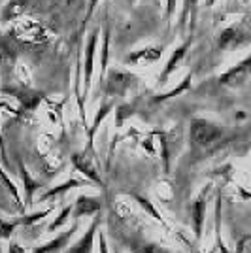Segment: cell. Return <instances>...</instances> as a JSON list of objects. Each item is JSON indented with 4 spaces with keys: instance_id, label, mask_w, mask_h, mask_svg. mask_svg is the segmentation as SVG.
I'll use <instances>...</instances> for the list:
<instances>
[{
    "instance_id": "7a4b0ae2",
    "label": "cell",
    "mask_w": 251,
    "mask_h": 253,
    "mask_svg": "<svg viewBox=\"0 0 251 253\" xmlns=\"http://www.w3.org/2000/svg\"><path fill=\"white\" fill-rule=\"evenodd\" d=\"M209 191H211V185H206L189 206V225H191V231L195 234L197 242L202 238L204 225H206V206H208Z\"/></svg>"
},
{
    "instance_id": "3957f363",
    "label": "cell",
    "mask_w": 251,
    "mask_h": 253,
    "mask_svg": "<svg viewBox=\"0 0 251 253\" xmlns=\"http://www.w3.org/2000/svg\"><path fill=\"white\" fill-rule=\"evenodd\" d=\"M115 242H117V248H125L126 252L130 253H174L168 248H163L155 242H149V240H144V238H138V236H130V234H117L114 236Z\"/></svg>"
},
{
    "instance_id": "277c9868",
    "label": "cell",
    "mask_w": 251,
    "mask_h": 253,
    "mask_svg": "<svg viewBox=\"0 0 251 253\" xmlns=\"http://www.w3.org/2000/svg\"><path fill=\"white\" fill-rule=\"evenodd\" d=\"M102 225V213H96L91 219V225L87 227V231L84 232V236H80L72 246H68L66 253H93L94 240H96V232L98 227Z\"/></svg>"
},
{
    "instance_id": "8fae6325",
    "label": "cell",
    "mask_w": 251,
    "mask_h": 253,
    "mask_svg": "<svg viewBox=\"0 0 251 253\" xmlns=\"http://www.w3.org/2000/svg\"><path fill=\"white\" fill-rule=\"evenodd\" d=\"M19 174H21L23 185H25V206H31L32 197H34V193H36V191L42 187V183L32 178L31 174H29V170L25 169V165H23V163H19Z\"/></svg>"
},
{
    "instance_id": "9a60e30c",
    "label": "cell",
    "mask_w": 251,
    "mask_h": 253,
    "mask_svg": "<svg viewBox=\"0 0 251 253\" xmlns=\"http://www.w3.org/2000/svg\"><path fill=\"white\" fill-rule=\"evenodd\" d=\"M70 217H72V204H66V206H63V210L59 211V215L47 225V232L59 231L63 225H66V223L70 221Z\"/></svg>"
},
{
    "instance_id": "8992f818",
    "label": "cell",
    "mask_w": 251,
    "mask_h": 253,
    "mask_svg": "<svg viewBox=\"0 0 251 253\" xmlns=\"http://www.w3.org/2000/svg\"><path fill=\"white\" fill-rule=\"evenodd\" d=\"M78 221L72 223V227L70 229H66V231H63L61 234H57L55 238H51V240H47L45 244H42V246H36V248H32L31 253H61L70 244V240L74 238V234H76V231H78Z\"/></svg>"
},
{
    "instance_id": "6da1fadb",
    "label": "cell",
    "mask_w": 251,
    "mask_h": 253,
    "mask_svg": "<svg viewBox=\"0 0 251 253\" xmlns=\"http://www.w3.org/2000/svg\"><path fill=\"white\" fill-rule=\"evenodd\" d=\"M223 134H225V130L208 119H193L191 126H189V138L199 148H208V146L217 144L223 138Z\"/></svg>"
},
{
    "instance_id": "e0dca14e",
    "label": "cell",
    "mask_w": 251,
    "mask_h": 253,
    "mask_svg": "<svg viewBox=\"0 0 251 253\" xmlns=\"http://www.w3.org/2000/svg\"><path fill=\"white\" fill-rule=\"evenodd\" d=\"M17 227H21L19 217L10 219V221H6V219H2V217H0V244H2V240H10Z\"/></svg>"
},
{
    "instance_id": "44dd1931",
    "label": "cell",
    "mask_w": 251,
    "mask_h": 253,
    "mask_svg": "<svg viewBox=\"0 0 251 253\" xmlns=\"http://www.w3.org/2000/svg\"><path fill=\"white\" fill-rule=\"evenodd\" d=\"M98 236V248H100V253H110V248H108V240H106V234L102 231L96 232Z\"/></svg>"
},
{
    "instance_id": "ba28073f",
    "label": "cell",
    "mask_w": 251,
    "mask_h": 253,
    "mask_svg": "<svg viewBox=\"0 0 251 253\" xmlns=\"http://www.w3.org/2000/svg\"><path fill=\"white\" fill-rule=\"evenodd\" d=\"M125 193L128 195V197H130V199H132V201L136 202V204L140 206V208H142V210L146 211V213L149 215V217H153V219H155L157 223H161V227H163L165 231L172 232V227H170V225H168V223L165 221L163 213H161V211L157 210V206H155L153 202L149 201L147 197H144V195H140V193H136V191H125Z\"/></svg>"
},
{
    "instance_id": "5b68a950",
    "label": "cell",
    "mask_w": 251,
    "mask_h": 253,
    "mask_svg": "<svg viewBox=\"0 0 251 253\" xmlns=\"http://www.w3.org/2000/svg\"><path fill=\"white\" fill-rule=\"evenodd\" d=\"M96 213H102V199L91 195H80L72 204V219L78 221L82 217H91Z\"/></svg>"
},
{
    "instance_id": "cb8c5ba5",
    "label": "cell",
    "mask_w": 251,
    "mask_h": 253,
    "mask_svg": "<svg viewBox=\"0 0 251 253\" xmlns=\"http://www.w3.org/2000/svg\"><path fill=\"white\" fill-rule=\"evenodd\" d=\"M94 4H96V0H91V4H89V15H91V11L94 10Z\"/></svg>"
},
{
    "instance_id": "d6986e66",
    "label": "cell",
    "mask_w": 251,
    "mask_h": 253,
    "mask_svg": "<svg viewBox=\"0 0 251 253\" xmlns=\"http://www.w3.org/2000/svg\"><path fill=\"white\" fill-rule=\"evenodd\" d=\"M151 49H142V51H138L136 55H130L126 61H130V63H138V61H142V59H146V61H155L161 57V49H153V53H149Z\"/></svg>"
},
{
    "instance_id": "ffe728a7",
    "label": "cell",
    "mask_w": 251,
    "mask_h": 253,
    "mask_svg": "<svg viewBox=\"0 0 251 253\" xmlns=\"http://www.w3.org/2000/svg\"><path fill=\"white\" fill-rule=\"evenodd\" d=\"M108 43H110V31L106 29L104 43H102V72L106 70V63H108Z\"/></svg>"
},
{
    "instance_id": "d4e9b609",
    "label": "cell",
    "mask_w": 251,
    "mask_h": 253,
    "mask_svg": "<svg viewBox=\"0 0 251 253\" xmlns=\"http://www.w3.org/2000/svg\"><path fill=\"white\" fill-rule=\"evenodd\" d=\"M115 253H121V250H119V248H115Z\"/></svg>"
},
{
    "instance_id": "603a6c76",
    "label": "cell",
    "mask_w": 251,
    "mask_h": 253,
    "mask_svg": "<svg viewBox=\"0 0 251 253\" xmlns=\"http://www.w3.org/2000/svg\"><path fill=\"white\" fill-rule=\"evenodd\" d=\"M0 153H2V157L6 159V146H4V138L0 134Z\"/></svg>"
},
{
    "instance_id": "4fadbf2b",
    "label": "cell",
    "mask_w": 251,
    "mask_h": 253,
    "mask_svg": "<svg viewBox=\"0 0 251 253\" xmlns=\"http://www.w3.org/2000/svg\"><path fill=\"white\" fill-rule=\"evenodd\" d=\"M114 108V104L112 102H106L100 110H98V114L94 116V123H93V126L89 128V132H87V136H89V144H87V149L89 151H93V142H94V134H96V130H98V125L102 123V119H104L108 114H110V110Z\"/></svg>"
},
{
    "instance_id": "2e32d148",
    "label": "cell",
    "mask_w": 251,
    "mask_h": 253,
    "mask_svg": "<svg viewBox=\"0 0 251 253\" xmlns=\"http://www.w3.org/2000/svg\"><path fill=\"white\" fill-rule=\"evenodd\" d=\"M53 210H55V206H51V208H45V210H40V211H34V213H25V215H21V217H19L21 227H31V225H36L38 221L45 219V217H47Z\"/></svg>"
},
{
    "instance_id": "7402d4cb",
    "label": "cell",
    "mask_w": 251,
    "mask_h": 253,
    "mask_svg": "<svg viewBox=\"0 0 251 253\" xmlns=\"http://www.w3.org/2000/svg\"><path fill=\"white\" fill-rule=\"evenodd\" d=\"M25 252H27V250L23 248L21 244L15 242V240H11V242H10V248H8V252H6V253H25Z\"/></svg>"
},
{
    "instance_id": "7c38bea8",
    "label": "cell",
    "mask_w": 251,
    "mask_h": 253,
    "mask_svg": "<svg viewBox=\"0 0 251 253\" xmlns=\"http://www.w3.org/2000/svg\"><path fill=\"white\" fill-rule=\"evenodd\" d=\"M0 181H2V185L6 187V191L10 193L11 199L15 201V204H17L19 211H25V206H23V199H21V195H19V191H17V185L11 181L10 176L4 172V169H2V167H0Z\"/></svg>"
},
{
    "instance_id": "30bf717a",
    "label": "cell",
    "mask_w": 251,
    "mask_h": 253,
    "mask_svg": "<svg viewBox=\"0 0 251 253\" xmlns=\"http://www.w3.org/2000/svg\"><path fill=\"white\" fill-rule=\"evenodd\" d=\"M96 40H98V31L91 32V38L87 43V51H85V91L84 96H87L91 89V78H93V61H94V49H96Z\"/></svg>"
},
{
    "instance_id": "52a82bcc",
    "label": "cell",
    "mask_w": 251,
    "mask_h": 253,
    "mask_svg": "<svg viewBox=\"0 0 251 253\" xmlns=\"http://www.w3.org/2000/svg\"><path fill=\"white\" fill-rule=\"evenodd\" d=\"M72 165H74V169L78 170V172H82V174H84L89 181H93L94 185H98V187H102V189L106 187L102 176L96 172L93 161L87 157L85 153H74V155H72Z\"/></svg>"
},
{
    "instance_id": "9c48e42d",
    "label": "cell",
    "mask_w": 251,
    "mask_h": 253,
    "mask_svg": "<svg viewBox=\"0 0 251 253\" xmlns=\"http://www.w3.org/2000/svg\"><path fill=\"white\" fill-rule=\"evenodd\" d=\"M85 185H89L87 179H76V178L66 179V181H63L61 185H55V187L47 189L45 193H42V195L38 197V202L53 201V199H57V197H63L64 193H68V191L78 189V187H85Z\"/></svg>"
},
{
    "instance_id": "ac0fdd59",
    "label": "cell",
    "mask_w": 251,
    "mask_h": 253,
    "mask_svg": "<svg viewBox=\"0 0 251 253\" xmlns=\"http://www.w3.org/2000/svg\"><path fill=\"white\" fill-rule=\"evenodd\" d=\"M185 49H187V43H183L181 47H178V49H176V53L172 55V59L168 61L167 68H165V72H163V76H161V80H163V82H165L168 76H170V72H172V70L176 68V64H178L179 61H181V57L185 55Z\"/></svg>"
},
{
    "instance_id": "5bb4252c",
    "label": "cell",
    "mask_w": 251,
    "mask_h": 253,
    "mask_svg": "<svg viewBox=\"0 0 251 253\" xmlns=\"http://www.w3.org/2000/svg\"><path fill=\"white\" fill-rule=\"evenodd\" d=\"M221 195L217 193L215 197V248L221 250L219 253H229L227 246L223 244V236H221Z\"/></svg>"
}]
</instances>
